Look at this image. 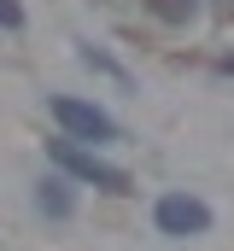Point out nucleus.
Instances as JSON below:
<instances>
[{
    "instance_id": "obj_6",
    "label": "nucleus",
    "mask_w": 234,
    "mask_h": 251,
    "mask_svg": "<svg viewBox=\"0 0 234 251\" xmlns=\"http://www.w3.org/2000/svg\"><path fill=\"white\" fill-rule=\"evenodd\" d=\"M0 29H24V6L18 0H0Z\"/></svg>"
},
{
    "instance_id": "obj_5",
    "label": "nucleus",
    "mask_w": 234,
    "mask_h": 251,
    "mask_svg": "<svg viewBox=\"0 0 234 251\" xmlns=\"http://www.w3.org/2000/svg\"><path fill=\"white\" fill-rule=\"evenodd\" d=\"M82 64H94V70H106V76H117V82H129V70H123L117 59H106L100 47H82Z\"/></svg>"
},
{
    "instance_id": "obj_1",
    "label": "nucleus",
    "mask_w": 234,
    "mask_h": 251,
    "mask_svg": "<svg viewBox=\"0 0 234 251\" xmlns=\"http://www.w3.org/2000/svg\"><path fill=\"white\" fill-rule=\"evenodd\" d=\"M47 152H53V164H58V170H64L70 181H82V187L129 193V170H123V164H106L100 152H88V146H76V140H53Z\"/></svg>"
},
{
    "instance_id": "obj_4",
    "label": "nucleus",
    "mask_w": 234,
    "mask_h": 251,
    "mask_svg": "<svg viewBox=\"0 0 234 251\" xmlns=\"http://www.w3.org/2000/svg\"><path fill=\"white\" fill-rule=\"evenodd\" d=\"M35 204L47 210V216H70V181H41V193H35Z\"/></svg>"
},
{
    "instance_id": "obj_2",
    "label": "nucleus",
    "mask_w": 234,
    "mask_h": 251,
    "mask_svg": "<svg viewBox=\"0 0 234 251\" xmlns=\"http://www.w3.org/2000/svg\"><path fill=\"white\" fill-rule=\"evenodd\" d=\"M47 111L58 117V128H64L70 140H94V146H100V140H117V134H123V123H117L112 111H100L94 100H76V94H53Z\"/></svg>"
},
{
    "instance_id": "obj_7",
    "label": "nucleus",
    "mask_w": 234,
    "mask_h": 251,
    "mask_svg": "<svg viewBox=\"0 0 234 251\" xmlns=\"http://www.w3.org/2000/svg\"><path fill=\"white\" fill-rule=\"evenodd\" d=\"M223 70H229V76H234V59H223Z\"/></svg>"
},
{
    "instance_id": "obj_3",
    "label": "nucleus",
    "mask_w": 234,
    "mask_h": 251,
    "mask_svg": "<svg viewBox=\"0 0 234 251\" xmlns=\"http://www.w3.org/2000/svg\"><path fill=\"white\" fill-rule=\"evenodd\" d=\"M211 204L205 199H193V193H164L158 204H152V228L158 234H170V240H193V234H211Z\"/></svg>"
}]
</instances>
